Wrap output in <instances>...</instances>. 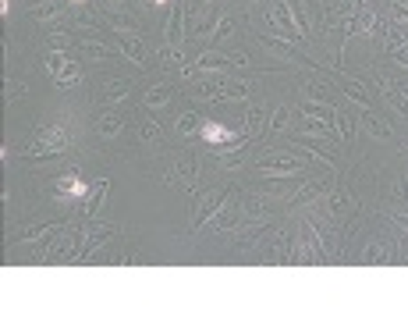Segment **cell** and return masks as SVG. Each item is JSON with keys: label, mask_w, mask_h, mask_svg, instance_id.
Instances as JSON below:
<instances>
[{"label": "cell", "mask_w": 408, "mask_h": 320, "mask_svg": "<svg viewBox=\"0 0 408 320\" xmlns=\"http://www.w3.org/2000/svg\"><path fill=\"white\" fill-rule=\"evenodd\" d=\"M75 146V128L68 121H53V125H43L36 128L32 142L25 146V156L29 160H43V156H57V153H68Z\"/></svg>", "instance_id": "obj_1"}, {"label": "cell", "mask_w": 408, "mask_h": 320, "mask_svg": "<svg viewBox=\"0 0 408 320\" xmlns=\"http://www.w3.org/2000/svg\"><path fill=\"white\" fill-rule=\"evenodd\" d=\"M309 164L313 160L295 146V153H284V149H263L259 156H256V168H306L309 171Z\"/></svg>", "instance_id": "obj_2"}, {"label": "cell", "mask_w": 408, "mask_h": 320, "mask_svg": "<svg viewBox=\"0 0 408 320\" xmlns=\"http://www.w3.org/2000/svg\"><path fill=\"white\" fill-rule=\"evenodd\" d=\"M53 192H57V199L61 203H72V199H89V185L82 182V175H79V168H72L68 175H61L53 182Z\"/></svg>", "instance_id": "obj_3"}, {"label": "cell", "mask_w": 408, "mask_h": 320, "mask_svg": "<svg viewBox=\"0 0 408 320\" xmlns=\"http://www.w3.org/2000/svg\"><path fill=\"white\" fill-rule=\"evenodd\" d=\"M79 253H82V228H72L68 235L57 239L39 260H79Z\"/></svg>", "instance_id": "obj_4"}, {"label": "cell", "mask_w": 408, "mask_h": 320, "mask_svg": "<svg viewBox=\"0 0 408 320\" xmlns=\"http://www.w3.org/2000/svg\"><path fill=\"white\" fill-rule=\"evenodd\" d=\"M114 235H118V225H89V228H82V253H79V260H86V256H93L103 242H110Z\"/></svg>", "instance_id": "obj_5"}, {"label": "cell", "mask_w": 408, "mask_h": 320, "mask_svg": "<svg viewBox=\"0 0 408 320\" xmlns=\"http://www.w3.org/2000/svg\"><path fill=\"white\" fill-rule=\"evenodd\" d=\"M224 192H227V189H210V192H199V196H196V210H192V232H203L206 218L217 210V203L224 199Z\"/></svg>", "instance_id": "obj_6"}, {"label": "cell", "mask_w": 408, "mask_h": 320, "mask_svg": "<svg viewBox=\"0 0 408 320\" xmlns=\"http://www.w3.org/2000/svg\"><path fill=\"white\" fill-rule=\"evenodd\" d=\"M231 206H235V199H231V192H224V199L217 203V210L206 218L203 232H224V228H238L235 225V213H231Z\"/></svg>", "instance_id": "obj_7"}, {"label": "cell", "mask_w": 408, "mask_h": 320, "mask_svg": "<svg viewBox=\"0 0 408 320\" xmlns=\"http://www.w3.org/2000/svg\"><path fill=\"white\" fill-rule=\"evenodd\" d=\"M199 139L213 149V146H224V142H235V139H238V132L210 118V121H203V125H199Z\"/></svg>", "instance_id": "obj_8"}, {"label": "cell", "mask_w": 408, "mask_h": 320, "mask_svg": "<svg viewBox=\"0 0 408 320\" xmlns=\"http://www.w3.org/2000/svg\"><path fill=\"white\" fill-rule=\"evenodd\" d=\"M64 15H68V8L61 4V0H39V4L32 8V18L39 25H53V22H61Z\"/></svg>", "instance_id": "obj_9"}, {"label": "cell", "mask_w": 408, "mask_h": 320, "mask_svg": "<svg viewBox=\"0 0 408 320\" xmlns=\"http://www.w3.org/2000/svg\"><path fill=\"white\" fill-rule=\"evenodd\" d=\"M341 82H344V86H341V89H344V96H348V100H355V103L362 107V111H369V107H373V96H369L366 82H362V79H355V75H344Z\"/></svg>", "instance_id": "obj_10"}, {"label": "cell", "mask_w": 408, "mask_h": 320, "mask_svg": "<svg viewBox=\"0 0 408 320\" xmlns=\"http://www.w3.org/2000/svg\"><path fill=\"white\" fill-rule=\"evenodd\" d=\"M118 53H121V58H128L132 65H146L149 58H146V46L139 43V36H121V43H118Z\"/></svg>", "instance_id": "obj_11"}, {"label": "cell", "mask_w": 408, "mask_h": 320, "mask_svg": "<svg viewBox=\"0 0 408 320\" xmlns=\"http://www.w3.org/2000/svg\"><path fill=\"white\" fill-rule=\"evenodd\" d=\"M263 128H266V111L259 103H252L249 111H245V132L242 135H249V139H263Z\"/></svg>", "instance_id": "obj_12"}, {"label": "cell", "mask_w": 408, "mask_h": 320, "mask_svg": "<svg viewBox=\"0 0 408 320\" xmlns=\"http://www.w3.org/2000/svg\"><path fill=\"white\" fill-rule=\"evenodd\" d=\"M287 121H291L287 103H277L273 111H270V121H266V128H263V139H273V135H280V132L287 128Z\"/></svg>", "instance_id": "obj_13"}, {"label": "cell", "mask_w": 408, "mask_h": 320, "mask_svg": "<svg viewBox=\"0 0 408 320\" xmlns=\"http://www.w3.org/2000/svg\"><path fill=\"white\" fill-rule=\"evenodd\" d=\"M128 93H132V82L114 79V82H107V86H103V103H107L110 111H114V107H118V103H125V100H128Z\"/></svg>", "instance_id": "obj_14"}, {"label": "cell", "mask_w": 408, "mask_h": 320, "mask_svg": "<svg viewBox=\"0 0 408 320\" xmlns=\"http://www.w3.org/2000/svg\"><path fill=\"white\" fill-rule=\"evenodd\" d=\"M121 128H125V114H118V111H107V114L100 118V125H96V132H100L107 142H110V139H118Z\"/></svg>", "instance_id": "obj_15"}, {"label": "cell", "mask_w": 408, "mask_h": 320, "mask_svg": "<svg viewBox=\"0 0 408 320\" xmlns=\"http://www.w3.org/2000/svg\"><path fill=\"white\" fill-rule=\"evenodd\" d=\"M174 171H178V175H174V182H182L185 189H192V185H196V175H199V171H196V160H192L189 153L174 160Z\"/></svg>", "instance_id": "obj_16"}, {"label": "cell", "mask_w": 408, "mask_h": 320, "mask_svg": "<svg viewBox=\"0 0 408 320\" xmlns=\"http://www.w3.org/2000/svg\"><path fill=\"white\" fill-rule=\"evenodd\" d=\"M362 128L373 135V139H390L394 135V128H390V121H383V118H376L373 111H362Z\"/></svg>", "instance_id": "obj_17"}, {"label": "cell", "mask_w": 408, "mask_h": 320, "mask_svg": "<svg viewBox=\"0 0 408 320\" xmlns=\"http://www.w3.org/2000/svg\"><path fill=\"white\" fill-rule=\"evenodd\" d=\"M170 96H174V86H149L146 96H142V103L149 107V111H160V107L170 103Z\"/></svg>", "instance_id": "obj_18"}, {"label": "cell", "mask_w": 408, "mask_h": 320, "mask_svg": "<svg viewBox=\"0 0 408 320\" xmlns=\"http://www.w3.org/2000/svg\"><path fill=\"white\" fill-rule=\"evenodd\" d=\"M107 192H110V182L107 178H100L96 185H93V192H89V199H86V218L93 221L96 213H100V206H103V199H107Z\"/></svg>", "instance_id": "obj_19"}, {"label": "cell", "mask_w": 408, "mask_h": 320, "mask_svg": "<svg viewBox=\"0 0 408 320\" xmlns=\"http://www.w3.org/2000/svg\"><path fill=\"white\" fill-rule=\"evenodd\" d=\"M313 196L323 199V178H302V189L291 192V203H309Z\"/></svg>", "instance_id": "obj_20"}, {"label": "cell", "mask_w": 408, "mask_h": 320, "mask_svg": "<svg viewBox=\"0 0 408 320\" xmlns=\"http://www.w3.org/2000/svg\"><path fill=\"white\" fill-rule=\"evenodd\" d=\"M53 82H57V89H75V86L82 82V68H79V61L72 58V61L64 65V72H61V75H57Z\"/></svg>", "instance_id": "obj_21"}, {"label": "cell", "mask_w": 408, "mask_h": 320, "mask_svg": "<svg viewBox=\"0 0 408 320\" xmlns=\"http://www.w3.org/2000/svg\"><path fill=\"white\" fill-rule=\"evenodd\" d=\"M334 11H337V22L352 25V22H355V15L362 11V0H334Z\"/></svg>", "instance_id": "obj_22"}, {"label": "cell", "mask_w": 408, "mask_h": 320, "mask_svg": "<svg viewBox=\"0 0 408 320\" xmlns=\"http://www.w3.org/2000/svg\"><path fill=\"white\" fill-rule=\"evenodd\" d=\"M199 114L196 111H185V114H178V118H174V132H178V135H199Z\"/></svg>", "instance_id": "obj_23"}, {"label": "cell", "mask_w": 408, "mask_h": 320, "mask_svg": "<svg viewBox=\"0 0 408 320\" xmlns=\"http://www.w3.org/2000/svg\"><path fill=\"white\" fill-rule=\"evenodd\" d=\"M373 25H376V11H373V8H362V11H359V18H355L352 25H348L344 32H348V36H352V32L369 36V32H373Z\"/></svg>", "instance_id": "obj_24"}, {"label": "cell", "mask_w": 408, "mask_h": 320, "mask_svg": "<svg viewBox=\"0 0 408 320\" xmlns=\"http://www.w3.org/2000/svg\"><path fill=\"white\" fill-rule=\"evenodd\" d=\"M68 61H72V58H68V50H50L43 65H46V72H50V75L57 79V75L64 72V65H68Z\"/></svg>", "instance_id": "obj_25"}, {"label": "cell", "mask_w": 408, "mask_h": 320, "mask_svg": "<svg viewBox=\"0 0 408 320\" xmlns=\"http://www.w3.org/2000/svg\"><path fill=\"white\" fill-rule=\"evenodd\" d=\"M387 22L397 25V29H408V4L404 0H394V4L387 8Z\"/></svg>", "instance_id": "obj_26"}, {"label": "cell", "mask_w": 408, "mask_h": 320, "mask_svg": "<svg viewBox=\"0 0 408 320\" xmlns=\"http://www.w3.org/2000/svg\"><path fill=\"white\" fill-rule=\"evenodd\" d=\"M263 178H306V168H256Z\"/></svg>", "instance_id": "obj_27"}, {"label": "cell", "mask_w": 408, "mask_h": 320, "mask_svg": "<svg viewBox=\"0 0 408 320\" xmlns=\"http://www.w3.org/2000/svg\"><path fill=\"white\" fill-rule=\"evenodd\" d=\"M82 46H86L89 53H96L93 61H107V58H110V46H107L103 39H96V36H82Z\"/></svg>", "instance_id": "obj_28"}, {"label": "cell", "mask_w": 408, "mask_h": 320, "mask_svg": "<svg viewBox=\"0 0 408 320\" xmlns=\"http://www.w3.org/2000/svg\"><path fill=\"white\" fill-rule=\"evenodd\" d=\"M46 43H50V50H68V46H72V36L61 32V29H50V32H46Z\"/></svg>", "instance_id": "obj_29"}, {"label": "cell", "mask_w": 408, "mask_h": 320, "mask_svg": "<svg viewBox=\"0 0 408 320\" xmlns=\"http://www.w3.org/2000/svg\"><path fill=\"white\" fill-rule=\"evenodd\" d=\"M291 256H287V242H284V232H277V239H273V263H287Z\"/></svg>", "instance_id": "obj_30"}, {"label": "cell", "mask_w": 408, "mask_h": 320, "mask_svg": "<svg viewBox=\"0 0 408 320\" xmlns=\"http://www.w3.org/2000/svg\"><path fill=\"white\" fill-rule=\"evenodd\" d=\"M231 25H235V22H231V15H220V22H217V29L210 32V43H217V39H224V36L231 32Z\"/></svg>", "instance_id": "obj_31"}, {"label": "cell", "mask_w": 408, "mask_h": 320, "mask_svg": "<svg viewBox=\"0 0 408 320\" xmlns=\"http://www.w3.org/2000/svg\"><path fill=\"white\" fill-rule=\"evenodd\" d=\"M366 263H376V260H387V246L383 242H369V249H366V256H362Z\"/></svg>", "instance_id": "obj_32"}, {"label": "cell", "mask_w": 408, "mask_h": 320, "mask_svg": "<svg viewBox=\"0 0 408 320\" xmlns=\"http://www.w3.org/2000/svg\"><path fill=\"white\" fill-rule=\"evenodd\" d=\"M142 142H160V128H156V121H142Z\"/></svg>", "instance_id": "obj_33"}, {"label": "cell", "mask_w": 408, "mask_h": 320, "mask_svg": "<svg viewBox=\"0 0 408 320\" xmlns=\"http://www.w3.org/2000/svg\"><path fill=\"white\" fill-rule=\"evenodd\" d=\"M22 93H25L22 82H8V100H11V96H22Z\"/></svg>", "instance_id": "obj_34"}, {"label": "cell", "mask_w": 408, "mask_h": 320, "mask_svg": "<svg viewBox=\"0 0 408 320\" xmlns=\"http://www.w3.org/2000/svg\"><path fill=\"white\" fill-rule=\"evenodd\" d=\"M344 206V192H330V210H341Z\"/></svg>", "instance_id": "obj_35"}, {"label": "cell", "mask_w": 408, "mask_h": 320, "mask_svg": "<svg viewBox=\"0 0 408 320\" xmlns=\"http://www.w3.org/2000/svg\"><path fill=\"white\" fill-rule=\"evenodd\" d=\"M153 4H156V8H163V4H170V0H153Z\"/></svg>", "instance_id": "obj_36"}, {"label": "cell", "mask_w": 408, "mask_h": 320, "mask_svg": "<svg viewBox=\"0 0 408 320\" xmlns=\"http://www.w3.org/2000/svg\"><path fill=\"white\" fill-rule=\"evenodd\" d=\"M68 4H86V0H68Z\"/></svg>", "instance_id": "obj_37"}, {"label": "cell", "mask_w": 408, "mask_h": 320, "mask_svg": "<svg viewBox=\"0 0 408 320\" xmlns=\"http://www.w3.org/2000/svg\"><path fill=\"white\" fill-rule=\"evenodd\" d=\"M404 153H408V142H404Z\"/></svg>", "instance_id": "obj_38"}]
</instances>
